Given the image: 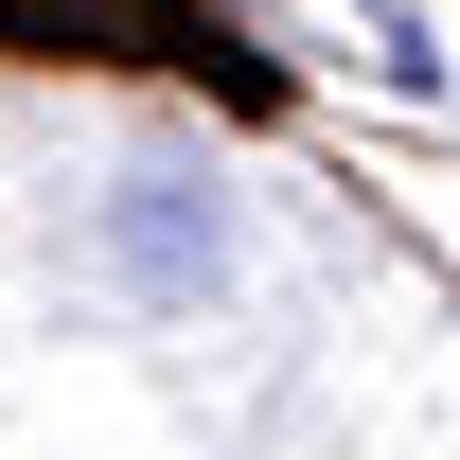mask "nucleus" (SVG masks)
<instances>
[{
  "mask_svg": "<svg viewBox=\"0 0 460 460\" xmlns=\"http://www.w3.org/2000/svg\"><path fill=\"white\" fill-rule=\"evenodd\" d=\"M107 266H124L142 301H213V284H230V213H213V177L142 160V177L107 195Z\"/></svg>",
  "mask_w": 460,
  "mask_h": 460,
  "instance_id": "obj_1",
  "label": "nucleus"
}]
</instances>
